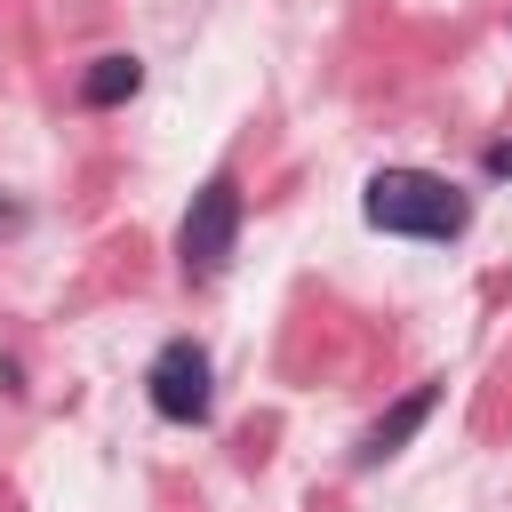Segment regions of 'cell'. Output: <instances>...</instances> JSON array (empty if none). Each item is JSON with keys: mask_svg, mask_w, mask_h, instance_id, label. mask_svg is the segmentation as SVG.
<instances>
[{"mask_svg": "<svg viewBox=\"0 0 512 512\" xmlns=\"http://www.w3.org/2000/svg\"><path fill=\"white\" fill-rule=\"evenodd\" d=\"M360 216L376 232H400V240H464L472 224V192L432 176V168H376L360 184Z\"/></svg>", "mask_w": 512, "mask_h": 512, "instance_id": "cell-1", "label": "cell"}, {"mask_svg": "<svg viewBox=\"0 0 512 512\" xmlns=\"http://www.w3.org/2000/svg\"><path fill=\"white\" fill-rule=\"evenodd\" d=\"M232 240H240V184L232 176H208L176 224V256H184V280H216L232 264Z\"/></svg>", "mask_w": 512, "mask_h": 512, "instance_id": "cell-2", "label": "cell"}, {"mask_svg": "<svg viewBox=\"0 0 512 512\" xmlns=\"http://www.w3.org/2000/svg\"><path fill=\"white\" fill-rule=\"evenodd\" d=\"M144 392H152V408H160L168 424H208V408H216V368H208V352H200L192 336H168V344L152 352V368H144Z\"/></svg>", "mask_w": 512, "mask_h": 512, "instance_id": "cell-3", "label": "cell"}, {"mask_svg": "<svg viewBox=\"0 0 512 512\" xmlns=\"http://www.w3.org/2000/svg\"><path fill=\"white\" fill-rule=\"evenodd\" d=\"M432 408H440V376H424V384H408V392H400V400H392V408H384V416H376V424L360 432V448H352V464H360V472H376L384 456H400V448H408V440L424 432V416H432Z\"/></svg>", "mask_w": 512, "mask_h": 512, "instance_id": "cell-4", "label": "cell"}, {"mask_svg": "<svg viewBox=\"0 0 512 512\" xmlns=\"http://www.w3.org/2000/svg\"><path fill=\"white\" fill-rule=\"evenodd\" d=\"M136 88H144V64H136V56H96V64L80 72V104H88V112H112V104H128Z\"/></svg>", "mask_w": 512, "mask_h": 512, "instance_id": "cell-5", "label": "cell"}, {"mask_svg": "<svg viewBox=\"0 0 512 512\" xmlns=\"http://www.w3.org/2000/svg\"><path fill=\"white\" fill-rule=\"evenodd\" d=\"M488 176H512V144H488Z\"/></svg>", "mask_w": 512, "mask_h": 512, "instance_id": "cell-6", "label": "cell"}]
</instances>
